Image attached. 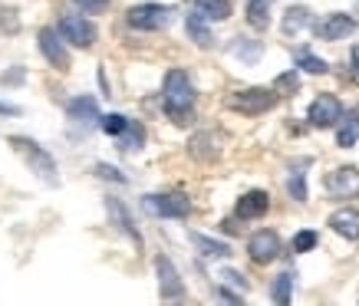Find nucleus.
<instances>
[{"instance_id":"1","label":"nucleus","mask_w":359,"mask_h":306,"mask_svg":"<svg viewBox=\"0 0 359 306\" xmlns=\"http://www.w3.org/2000/svg\"><path fill=\"white\" fill-rule=\"evenodd\" d=\"M162 92H165V112H168L178 125L191 122V109H195V86H191V79H188L185 69H168Z\"/></svg>"},{"instance_id":"2","label":"nucleus","mask_w":359,"mask_h":306,"mask_svg":"<svg viewBox=\"0 0 359 306\" xmlns=\"http://www.w3.org/2000/svg\"><path fill=\"white\" fill-rule=\"evenodd\" d=\"M11 145L23 155V162L30 165V168H33V172H36L40 178H43L46 185H56V181H60L56 162L50 158V152H43V148L33 142V139H23V135H11Z\"/></svg>"},{"instance_id":"3","label":"nucleus","mask_w":359,"mask_h":306,"mask_svg":"<svg viewBox=\"0 0 359 306\" xmlns=\"http://www.w3.org/2000/svg\"><path fill=\"white\" fill-rule=\"evenodd\" d=\"M277 92H273V86L271 89H241V92H234V96L228 99V106L234 112H241V116H264L267 109H273L277 106Z\"/></svg>"},{"instance_id":"4","label":"nucleus","mask_w":359,"mask_h":306,"mask_svg":"<svg viewBox=\"0 0 359 306\" xmlns=\"http://www.w3.org/2000/svg\"><path fill=\"white\" fill-rule=\"evenodd\" d=\"M142 208L149 211L152 218H185L188 211H191V201L182 191H165V195L142 197Z\"/></svg>"},{"instance_id":"5","label":"nucleus","mask_w":359,"mask_h":306,"mask_svg":"<svg viewBox=\"0 0 359 306\" xmlns=\"http://www.w3.org/2000/svg\"><path fill=\"white\" fill-rule=\"evenodd\" d=\"M172 17H175V11L172 7H162V4H139V7H132L126 13L129 27H135V30H165L172 23Z\"/></svg>"},{"instance_id":"6","label":"nucleus","mask_w":359,"mask_h":306,"mask_svg":"<svg viewBox=\"0 0 359 306\" xmlns=\"http://www.w3.org/2000/svg\"><path fill=\"white\" fill-rule=\"evenodd\" d=\"M306 119H310L313 129H333V125L343 122V106H339L337 96L323 92V96L313 99V106H310V112H306Z\"/></svg>"},{"instance_id":"7","label":"nucleus","mask_w":359,"mask_h":306,"mask_svg":"<svg viewBox=\"0 0 359 306\" xmlns=\"http://www.w3.org/2000/svg\"><path fill=\"white\" fill-rule=\"evenodd\" d=\"M36 43H40V53L46 56L50 66H56L60 73L69 69V53H66V46H63V33L56 30V27H43V30L36 33Z\"/></svg>"},{"instance_id":"8","label":"nucleus","mask_w":359,"mask_h":306,"mask_svg":"<svg viewBox=\"0 0 359 306\" xmlns=\"http://www.w3.org/2000/svg\"><path fill=\"white\" fill-rule=\"evenodd\" d=\"M56 30L63 33L66 43L79 46V50H89V46L96 43V27H93V20H86V17H73V13H69V17L60 20Z\"/></svg>"},{"instance_id":"9","label":"nucleus","mask_w":359,"mask_h":306,"mask_svg":"<svg viewBox=\"0 0 359 306\" xmlns=\"http://www.w3.org/2000/svg\"><path fill=\"white\" fill-rule=\"evenodd\" d=\"M323 188H327L330 197H339V201H346V197H356L359 195V172L356 168H337V172H330L323 178Z\"/></svg>"},{"instance_id":"10","label":"nucleus","mask_w":359,"mask_h":306,"mask_svg":"<svg viewBox=\"0 0 359 306\" xmlns=\"http://www.w3.org/2000/svg\"><path fill=\"white\" fill-rule=\"evenodd\" d=\"M66 119L73 122L76 129H83V135H86L93 125H99L102 122V116H99V106L93 96H76L69 106H66Z\"/></svg>"},{"instance_id":"11","label":"nucleus","mask_w":359,"mask_h":306,"mask_svg":"<svg viewBox=\"0 0 359 306\" xmlns=\"http://www.w3.org/2000/svg\"><path fill=\"white\" fill-rule=\"evenodd\" d=\"M155 270H158V293H162V300H182L185 296V284H182V277H178V270H175V263L168 257H158Z\"/></svg>"},{"instance_id":"12","label":"nucleus","mask_w":359,"mask_h":306,"mask_svg":"<svg viewBox=\"0 0 359 306\" xmlns=\"http://www.w3.org/2000/svg\"><path fill=\"white\" fill-rule=\"evenodd\" d=\"M248 253L254 263H271L273 257L280 253V237H277L273 230H257V234H250Z\"/></svg>"},{"instance_id":"13","label":"nucleus","mask_w":359,"mask_h":306,"mask_svg":"<svg viewBox=\"0 0 359 306\" xmlns=\"http://www.w3.org/2000/svg\"><path fill=\"white\" fill-rule=\"evenodd\" d=\"M356 27H359V23L353 20V17H346V13H330L327 20H320L313 30H316V36H320V40L333 43V40H346Z\"/></svg>"},{"instance_id":"14","label":"nucleus","mask_w":359,"mask_h":306,"mask_svg":"<svg viewBox=\"0 0 359 306\" xmlns=\"http://www.w3.org/2000/svg\"><path fill=\"white\" fill-rule=\"evenodd\" d=\"M271 211V195L261 191V188H254L248 195L238 197V218L241 221H254V218H264Z\"/></svg>"},{"instance_id":"15","label":"nucleus","mask_w":359,"mask_h":306,"mask_svg":"<svg viewBox=\"0 0 359 306\" xmlns=\"http://www.w3.org/2000/svg\"><path fill=\"white\" fill-rule=\"evenodd\" d=\"M188 152L198 162H215V158H221V135L218 132H198L188 142Z\"/></svg>"},{"instance_id":"16","label":"nucleus","mask_w":359,"mask_h":306,"mask_svg":"<svg viewBox=\"0 0 359 306\" xmlns=\"http://www.w3.org/2000/svg\"><path fill=\"white\" fill-rule=\"evenodd\" d=\"M327 224L337 230L339 237H346V241H359V211L356 208H339V211H333Z\"/></svg>"},{"instance_id":"17","label":"nucleus","mask_w":359,"mask_h":306,"mask_svg":"<svg viewBox=\"0 0 359 306\" xmlns=\"http://www.w3.org/2000/svg\"><path fill=\"white\" fill-rule=\"evenodd\" d=\"M191 11L201 13L208 23L228 20L231 17V0H191Z\"/></svg>"},{"instance_id":"18","label":"nucleus","mask_w":359,"mask_h":306,"mask_svg":"<svg viewBox=\"0 0 359 306\" xmlns=\"http://www.w3.org/2000/svg\"><path fill=\"white\" fill-rule=\"evenodd\" d=\"M106 211H109V218L116 221V224H119V228L126 230V234H129L132 241H135V247H142V237H139V230L132 228V218H129V211H126V204H122L119 197H109V201H106Z\"/></svg>"},{"instance_id":"19","label":"nucleus","mask_w":359,"mask_h":306,"mask_svg":"<svg viewBox=\"0 0 359 306\" xmlns=\"http://www.w3.org/2000/svg\"><path fill=\"white\" fill-rule=\"evenodd\" d=\"M191 244H195V251L201 257H231V247L224 241H215V237H205V234H188Z\"/></svg>"},{"instance_id":"20","label":"nucleus","mask_w":359,"mask_h":306,"mask_svg":"<svg viewBox=\"0 0 359 306\" xmlns=\"http://www.w3.org/2000/svg\"><path fill=\"white\" fill-rule=\"evenodd\" d=\"M337 142H339V148H349V145L359 142V109L346 112V119H343V125L337 132Z\"/></svg>"},{"instance_id":"21","label":"nucleus","mask_w":359,"mask_h":306,"mask_svg":"<svg viewBox=\"0 0 359 306\" xmlns=\"http://www.w3.org/2000/svg\"><path fill=\"white\" fill-rule=\"evenodd\" d=\"M205 23L208 20L201 17V13L191 11V17H188V36H191L198 46H211V43H215V36H211V30H208Z\"/></svg>"},{"instance_id":"22","label":"nucleus","mask_w":359,"mask_h":306,"mask_svg":"<svg viewBox=\"0 0 359 306\" xmlns=\"http://www.w3.org/2000/svg\"><path fill=\"white\" fill-rule=\"evenodd\" d=\"M248 20L250 27L264 30L267 20H271V0H248Z\"/></svg>"},{"instance_id":"23","label":"nucleus","mask_w":359,"mask_h":306,"mask_svg":"<svg viewBox=\"0 0 359 306\" xmlns=\"http://www.w3.org/2000/svg\"><path fill=\"white\" fill-rule=\"evenodd\" d=\"M304 27H310V11L306 7H290L283 17V33H300Z\"/></svg>"},{"instance_id":"24","label":"nucleus","mask_w":359,"mask_h":306,"mask_svg":"<svg viewBox=\"0 0 359 306\" xmlns=\"http://www.w3.org/2000/svg\"><path fill=\"white\" fill-rule=\"evenodd\" d=\"M231 53L238 56V60H244V63H257V60H261V53H264V46L254 43V40H234Z\"/></svg>"},{"instance_id":"25","label":"nucleus","mask_w":359,"mask_h":306,"mask_svg":"<svg viewBox=\"0 0 359 306\" xmlns=\"http://www.w3.org/2000/svg\"><path fill=\"white\" fill-rule=\"evenodd\" d=\"M290 290H294V274H280L277 280H273V286H271L273 303L287 306V303H290Z\"/></svg>"},{"instance_id":"26","label":"nucleus","mask_w":359,"mask_h":306,"mask_svg":"<svg viewBox=\"0 0 359 306\" xmlns=\"http://www.w3.org/2000/svg\"><path fill=\"white\" fill-rule=\"evenodd\" d=\"M297 66L300 69H306V73H313V76H323L330 66H327V60H320V56H313L310 50H304V53H297Z\"/></svg>"},{"instance_id":"27","label":"nucleus","mask_w":359,"mask_h":306,"mask_svg":"<svg viewBox=\"0 0 359 306\" xmlns=\"http://www.w3.org/2000/svg\"><path fill=\"white\" fill-rule=\"evenodd\" d=\"M142 142H145V132H142V125H132V122H129V129L119 135V148H122V152H135Z\"/></svg>"},{"instance_id":"28","label":"nucleus","mask_w":359,"mask_h":306,"mask_svg":"<svg viewBox=\"0 0 359 306\" xmlns=\"http://www.w3.org/2000/svg\"><path fill=\"white\" fill-rule=\"evenodd\" d=\"M297 86H300V76H297V69H290V73H283V76L273 79V92H277V96H294Z\"/></svg>"},{"instance_id":"29","label":"nucleus","mask_w":359,"mask_h":306,"mask_svg":"<svg viewBox=\"0 0 359 306\" xmlns=\"http://www.w3.org/2000/svg\"><path fill=\"white\" fill-rule=\"evenodd\" d=\"M99 129L106 132V135H116V139H119L122 132L129 129V119H126V116H116V112H112V116H102Z\"/></svg>"},{"instance_id":"30","label":"nucleus","mask_w":359,"mask_h":306,"mask_svg":"<svg viewBox=\"0 0 359 306\" xmlns=\"http://www.w3.org/2000/svg\"><path fill=\"white\" fill-rule=\"evenodd\" d=\"M287 191H290V197H294V201H306V178H304V172H294V175H290Z\"/></svg>"},{"instance_id":"31","label":"nucleus","mask_w":359,"mask_h":306,"mask_svg":"<svg viewBox=\"0 0 359 306\" xmlns=\"http://www.w3.org/2000/svg\"><path fill=\"white\" fill-rule=\"evenodd\" d=\"M316 247V230H300L294 237V253H310Z\"/></svg>"},{"instance_id":"32","label":"nucleus","mask_w":359,"mask_h":306,"mask_svg":"<svg viewBox=\"0 0 359 306\" xmlns=\"http://www.w3.org/2000/svg\"><path fill=\"white\" fill-rule=\"evenodd\" d=\"M76 7H83L86 13H106L109 11V0H73Z\"/></svg>"},{"instance_id":"33","label":"nucleus","mask_w":359,"mask_h":306,"mask_svg":"<svg viewBox=\"0 0 359 306\" xmlns=\"http://www.w3.org/2000/svg\"><path fill=\"white\" fill-rule=\"evenodd\" d=\"M96 175L106 181H126V175H119V168H112V165H96Z\"/></svg>"},{"instance_id":"34","label":"nucleus","mask_w":359,"mask_h":306,"mask_svg":"<svg viewBox=\"0 0 359 306\" xmlns=\"http://www.w3.org/2000/svg\"><path fill=\"white\" fill-rule=\"evenodd\" d=\"M221 280H224V284H231V286H238V290H248V280H244L238 270H224V274H221Z\"/></svg>"},{"instance_id":"35","label":"nucleus","mask_w":359,"mask_h":306,"mask_svg":"<svg viewBox=\"0 0 359 306\" xmlns=\"http://www.w3.org/2000/svg\"><path fill=\"white\" fill-rule=\"evenodd\" d=\"M349 63H353V73H356V79H359V43L353 46V53H349Z\"/></svg>"},{"instance_id":"36","label":"nucleus","mask_w":359,"mask_h":306,"mask_svg":"<svg viewBox=\"0 0 359 306\" xmlns=\"http://www.w3.org/2000/svg\"><path fill=\"white\" fill-rule=\"evenodd\" d=\"M0 112H4V116H17L20 109H17V106H7V102H0Z\"/></svg>"}]
</instances>
